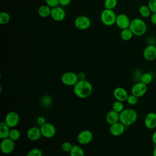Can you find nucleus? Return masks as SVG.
Returning <instances> with one entry per match:
<instances>
[{
	"label": "nucleus",
	"mask_w": 156,
	"mask_h": 156,
	"mask_svg": "<svg viewBox=\"0 0 156 156\" xmlns=\"http://www.w3.org/2000/svg\"><path fill=\"white\" fill-rule=\"evenodd\" d=\"M74 94L81 99L88 98L93 91L91 83L86 79L79 80L73 87Z\"/></svg>",
	"instance_id": "obj_1"
},
{
	"label": "nucleus",
	"mask_w": 156,
	"mask_h": 156,
	"mask_svg": "<svg viewBox=\"0 0 156 156\" xmlns=\"http://www.w3.org/2000/svg\"><path fill=\"white\" fill-rule=\"evenodd\" d=\"M133 35L141 37L145 34L147 30V25L146 22L139 18H135L131 20L129 27Z\"/></svg>",
	"instance_id": "obj_2"
},
{
	"label": "nucleus",
	"mask_w": 156,
	"mask_h": 156,
	"mask_svg": "<svg viewBox=\"0 0 156 156\" xmlns=\"http://www.w3.org/2000/svg\"><path fill=\"white\" fill-rule=\"evenodd\" d=\"M138 118L137 113L132 108L124 109L119 113V121L126 126H130L133 124Z\"/></svg>",
	"instance_id": "obj_3"
},
{
	"label": "nucleus",
	"mask_w": 156,
	"mask_h": 156,
	"mask_svg": "<svg viewBox=\"0 0 156 156\" xmlns=\"http://www.w3.org/2000/svg\"><path fill=\"white\" fill-rule=\"evenodd\" d=\"M116 15L113 10L104 9L101 13V21L107 26H111L115 24Z\"/></svg>",
	"instance_id": "obj_4"
},
{
	"label": "nucleus",
	"mask_w": 156,
	"mask_h": 156,
	"mask_svg": "<svg viewBox=\"0 0 156 156\" xmlns=\"http://www.w3.org/2000/svg\"><path fill=\"white\" fill-rule=\"evenodd\" d=\"M61 81L64 85L66 86L74 87L79 81L78 75L77 74L72 71L66 72L62 75Z\"/></svg>",
	"instance_id": "obj_5"
},
{
	"label": "nucleus",
	"mask_w": 156,
	"mask_h": 156,
	"mask_svg": "<svg viewBox=\"0 0 156 156\" xmlns=\"http://www.w3.org/2000/svg\"><path fill=\"white\" fill-rule=\"evenodd\" d=\"M74 26L79 30L88 29L91 25V21L90 18L85 15H79L74 20Z\"/></svg>",
	"instance_id": "obj_6"
},
{
	"label": "nucleus",
	"mask_w": 156,
	"mask_h": 156,
	"mask_svg": "<svg viewBox=\"0 0 156 156\" xmlns=\"http://www.w3.org/2000/svg\"><path fill=\"white\" fill-rule=\"evenodd\" d=\"M40 128L42 136L46 138H52L55 135L56 129L55 126L50 122H46L44 124L40 126Z\"/></svg>",
	"instance_id": "obj_7"
},
{
	"label": "nucleus",
	"mask_w": 156,
	"mask_h": 156,
	"mask_svg": "<svg viewBox=\"0 0 156 156\" xmlns=\"http://www.w3.org/2000/svg\"><path fill=\"white\" fill-rule=\"evenodd\" d=\"M93 137L92 132L90 130L85 129L79 133L77 136V140L80 144L86 145L92 141Z\"/></svg>",
	"instance_id": "obj_8"
},
{
	"label": "nucleus",
	"mask_w": 156,
	"mask_h": 156,
	"mask_svg": "<svg viewBox=\"0 0 156 156\" xmlns=\"http://www.w3.org/2000/svg\"><path fill=\"white\" fill-rule=\"evenodd\" d=\"M4 122L10 128H14L18 126L20 122V116L14 111L9 112L5 115Z\"/></svg>",
	"instance_id": "obj_9"
},
{
	"label": "nucleus",
	"mask_w": 156,
	"mask_h": 156,
	"mask_svg": "<svg viewBox=\"0 0 156 156\" xmlns=\"http://www.w3.org/2000/svg\"><path fill=\"white\" fill-rule=\"evenodd\" d=\"M0 149L3 154H9L15 149V141L10 138L2 139L1 141Z\"/></svg>",
	"instance_id": "obj_10"
},
{
	"label": "nucleus",
	"mask_w": 156,
	"mask_h": 156,
	"mask_svg": "<svg viewBox=\"0 0 156 156\" xmlns=\"http://www.w3.org/2000/svg\"><path fill=\"white\" fill-rule=\"evenodd\" d=\"M147 91V85L142 82H138L135 83L132 87L131 93L138 98L142 97Z\"/></svg>",
	"instance_id": "obj_11"
},
{
	"label": "nucleus",
	"mask_w": 156,
	"mask_h": 156,
	"mask_svg": "<svg viewBox=\"0 0 156 156\" xmlns=\"http://www.w3.org/2000/svg\"><path fill=\"white\" fill-rule=\"evenodd\" d=\"M130 21L131 20L127 15L124 13H119L116 16L115 24L119 29L122 30L124 29L129 28Z\"/></svg>",
	"instance_id": "obj_12"
},
{
	"label": "nucleus",
	"mask_w": 156,
	"mask_h": 156,
	"mask_svg": "<svg viewBox=\"0 0 156 156\" xmlns=\"http://www.w3.org/2000/svg\"><path fill=\"white\" fill-rule=\"evenodd\" d=\"M127 126H124L122 123H121L120 121L117 122L115 124H113L110 125L109 131L110 133L115 136H119L123 134L126 128H127Z\"/></svg>",
	"instance_id": "obj_13"
},
{
	"label": "nucleus",
	"mask_w": 156,
	"mask_h": 156,
	"mask_svg": "<svg viewBox=\"0 0 156 156\" xmlns=\"http://www.w3.org/2000/svg\"><path fill=\"white\" fill-rule=\"evenodd\" d=\"M143 57L147 61H152L156 58V46L155 44H148L143 52Z\"/></svg>",
	"instance_id": "obj_14"
},
{
	"label": "nucleus",
	"mask_w": 156,
	"mask_h": 156,
	"mask_svg": "<svg viewBox=\"0 0 156 156\" xmlns=\"http://www.w3.org/2000/svg\"><path fill=\"white\" fill-rule=\"evenodd\" d=\"M66 16L65 10L58 5L53 8H51L50 16L52 19L55 21H63Z\"/></svg>",
	"instance_id": "obj_15"
},
{
	"label": "nucleus",
	"mask_w": 156,
	"mask_h": 156,
	"mask_svg": "<svg viewBox=\"0 0 156 156\" xmlns=\"http://www.w3.org/2000/svg\"><path fill=\"white\" fill-rule=\"evenodd\" d=\"M113 94L116 101L121 102L126 101L129 96L127 90L122 87H117L115 88L113 92Z\"/></svg>",
	"instance_id": "obj_16"
},
{
	"label": "nucleus",
	"mask_w": 156,
	"mask_h": 156,
	"mask_svg": "<svg viewBox=\"0 0 156 156\" xmlns=\"http://www.w3.org/2000/svg\"><path fill=\"white\" fill-rule=\"evenodd\" d=\"M144 126L149 129H153L156 127V113L149 112L144 118Z\"/></svg>",
	"instance_id": "obj_17"
},
{
	"label": "nucleus",
	"mask_w": 156,
	"mask_h": 156,
	"mask_svg": "<svg viewBox=\"0 0 156 156\" xmlns=\"http://www.w3.org/2000/svg\"><path fill=\"white\" fill-rule=\"evenodd\" d=\"M42 136L40 128L37 127H32L29 128L27 132V136L29 140L37 141Z\"/></svg>",
	"instance_id": "obj_18"
},
{
	"label": "nucleus",
	"mask_w": 156,
	"mask_h": 156,
	"mask_svg": "<svg viewBox=\"0 0 156 156\" xmlns=\"http://www.w3.org/2000/svg\"><path fill=\"white\" fill-rule=\"evenodd\" d=\"M106 122L112 125L119 121V113L114 111L113 110H110L105 116Z\"/></svg>",
	"instance_id": "obj_19"
},
{
	"label": "nucleus",
	"mask_w": 156,
	"mask_h": 156,
	"mask_svg": "<svg viewBox=\"0 0 156 156\" xmlns=\"http://www.w3.org/2000/svg\"><path fill=\"white\" fill-rule=\"evenodd\" d=\"M10 127L4 122L1 121L0 122V138L1 140L9 138Z\"/></svg>",
	"instance_id": "obj_20"
},
{
	"label": "nucleus",
	"mask_w": 156,
	"mask_h": 156,
	"mask_svg": "<svg viewBox=\"0 0 156 156\" xmlns=\"http://www.w3.org/2000/svg\"><path fill=\"white\" fill-rule=\"evenodd\" d=\"M51 8L48 5H41L38 9V14L42 18H47L51 15Z\"/></svg>",
	"instance_id": "obj_21"
},
{
	"label": "nucleus",
	"mask_w": 156,
	"mask_h": 156,
	"mask_svg": "<svg viewBox=\"0 0 156 156\" xmlns=\"http://www.w3.org/2000/svg\"><path fill=\"white\" fill-rule=\"evenodd\" d=\"M70 156H84V151L79 145H73L69 152Z\"/></svg>",
	"instance_id": "obj_22"
},
{
	"label": "nucleus",
	"mask_w": 156,
	"mask_h": 156,
	"mask_svg": "<svg viewBox=\"0 0 156 156\" xmlns=\"http://www.w3.org/2000/svg\"><path fill=\"white\" fill-rule=\"evenodd\" d=\"M139 13L140 15L144 18H149L152 15V12L149 9L147 5H142L139 7Z\"/></svg>",
	"instance_id": "obj_23"
},
{
	"label": "nucleus",
	"mask_w": 156,
	"mask_h": 156,
	"mask_svg": "<svg viewBox=\"0 0 156 156\" xmlns=\"http://www.w3.org/2000/svg\"><path fill=\"white\" fill-rule=\"evenodd\" d=\"M133 34L129 28L122 29L120 33V37L122 40L124 41H129L133 37Z\"/></svg>",
	"instance_id": "obj_24"
},
{
	"label": "nucleus",
	"mask_w": 156,
	"mask_h": 156,
	"mask_svg": "<svg viewBox=\"0 0 156 156\" xmlns=\"http://www.w3.org/2000/svg\"><path fill=\"white\" fill-rule=\"evenodd\" d=\"M40 104L44 107H49L52 104V99L49 95H44L40 99Z\"/></svg>",
	"instance_id": "obj_25"
},
{
	"label": "nucleus",
	"mask_w": 156,
	"mask_h": 156,
	"mask_svg": "<svg viewBox=\"0 0 156 156\" xmlns=\"http://www.w3.org/2000/svg\"><path fill=\"white\" fill-rule=\"evenodd\" d=\"M20 136H21V133L19 130H18L16 129H14V128H12V129H10L9 138H10L11 140H13L14 141H15L18 140L20 139Z\"/></svg>",
	"instance_id": "obj_26"
},
{
	"label": "nucleus",
	"mask_w": 156,
	"mask_h": 156,
	"mask_svg": "<svg viewBox=\"0 0 156 156\" xmlns=\"http://www.w3.org/2000/svg\"><path fill=\"white\" fill-rule=\"evenodd\" d=\"M140 81L146 85H148L152 81V76L149 73H144L141 75Z\"/></svg>",
	"instance_id": "obj_27"
},
{
	"label": "nucleus",
	"mask_w": 156,
	"mask_h": 156,
	"mask_svg": "<svg viewBox=\"0 0 156 156\" xmlns=\"http://www.w3.org/2000/svg\"><path fill=\"white\" fill-rule=\"evenodd\" d=\"M123 102L116 101L114 102L112 104V110L114 111L120 113L124 108V104L122 103Z\"/></svg>",
	"instance_id": "obj_28"
},
{
	"label": "nucleus",
	"mask_w": 156,
	"mask_h": 156,
	"mask_svg": "<svg viewBox=\"0 0 156 156\" xmlns=\"http://www.w3.org/2000/svg\"><path fill=\"white\" fill-rule=\"evenodd\" d=\"M10 20V15L5 12H2L0 13V24H6Z\"/></svg>",
	"instance_id": "obj_29"
},
{
	"label": "nucleus",
	"mask_w": 156,
	"mask_h": 156,
	"mask_svg": "<svg viewBox=\"0 0 156 156\" xmlns=\"http://www.w3.org/2000/svg\"><path fill=\"white\" fill-rule=\"evenodd\" d=\"M117 0H105L104 1V7L105 9L113 10L117 5Z\"/></svg>",
	"instance_id": "obj_30"
},
{
	"label": "nucleus",
	"mask_w": 156,
	"mask_h": 156,
	"mask_svg": "<svg viewBox=\"0 0 156 156\" xmlns=\"http://www.w3.org/2000/svg\"><path fill=\"white\" fill-rule=\"evenodd\" d=\"M26 156H43L42 151L37 147L31 149L26 154Z\"/></svg>",
	"instance_id": "obj_31"
},
{
	"label": "nucleus",
	"mask_w": 156,
	"mask_h": 156,
	"mask_svg": "<svg viewBox=\"0 0 156 156\" xmlns=\"http://www.w3.org/2000/svg\"><path fill=\"white\" fill-rule=\"evenodd\" d=\"M138 97L135 96V95L131 94H129L127 99L126 100V101L127 102V103L131 105H136L138 102Z\"/></svg>",
	"instance_id": "obj_32"
},
{
	"label": "nucleus",
	"mask_w": 156,
	"mask_h": 156,
	"mask_svg": "<svg viewBox=\"0 0 156 156\" xmlns=\"http://www.w3.org/2000/svg\"><path fill=\"white\" fill-rule=\"evenodd\" d=\"M73 144L68 141H65L62 144L61 146V148L62 149V151H63L64 152H69L71 150L72 147H73Z\"/></svg>",
	"instance_id": "obj_33"
},
{
	"label": "nucleus",
	"mask_w": 156,
	"mask_h": 156,
	"mask_svg": "<svg viewBox=\"0 0 156 156\" xmlns=\"http://www.w3.org/2000/svg\"><path fill=\"white\" fill-rule=\"evenodd\" d=\"M147 5L152 13H156V0H149Z\"/></svg>",
	"instance_id": "obj_34"
},
{
	"label": "nucleus",
	"mask_w": 156,
	"mask_h": 156,
	"mask_svg": "<svg viewBox=\"0 0 156 156\" xmlns=\"http://www.w3.org/2000/svg\"><path fill=\"white\" fill-rule=\"evenodd\" d=\"M45 2L51 8H53L58 5L59 0H45Z\"/></svg>",
	"instance_id": "obj_35"
},
{
	"label": "nucleus",
	"mask_w": 156,
	"mask_h": 156,
	"mask_svg": "<svg viewBox=\"0 0 156 156\" xmlns=\"http://www.w3.org/2000/svg\"><path fill=\"white\" fill-rule=\"evenodd\" d=\"M37 122L38 124V125H39L40 126H41L42 125L44 124L46 122V118L43 116H40L37 118Z\"/></svg>",
	"instance_id": "obj_36"
},
{
	"label": "nucleus",
	"mask_w": 156,
	"mask_h": 156,
	"mask_svg": "<svg viewBox=\"0 0 156 156\" xmlns=\"http://www.w3.org/2000/svg\"><path fill=\"white\" fill-rule=\"evenodd\" d=\"M71 0H59V4L62 6H67L68 5Z\"/></svg>",
	"instance_id": "obj_37"
},
{
	"label": "nucleus",
	"mask_w": 156,
	"mask_h": 156,
	"mask_svg": "<svg viewBox=\"0 0 156 156\" xmlns=\"http://www.w3.org/2000/svg\"><path fill=\"white\" fill-rule=\"evenodd\" d=\"M150 20L153 24L156 25V13H152L151 16H150Z\"/></svg>",
	"instance_id": "obj_38"
},
{
	"label": "nucleus",
	"mask_w": 156,
	"mask_h": 156,
	"mask_svg": "<svg viewBox=\"0 0 156 156\" xmlns=\"http://www.w3.org/2000/svg\"><path fill=\"white\" fill-rule=\"evenodd\" d=\"M79 80H83L85 79V74L83 72H80L77 74Z\"/></svg>",
	"instance_id": "obj_39"
},
{
	"label": "nucleus",
	"mask_w": 156,
	"mask_h": 156,
	"mask_svg": "<svg viewBox=\"0 0 156 156\" xmlns=\"http://www.w3.org/2000/svg\"><path fill=\"white\" fill-rule=\"evenodd\" d=\"M151 140L152 143L155 144V146H156V130L153 132L151 136Z\"/></svg>",
	"instance_id": "obj_40"
},
{
	"label": "nucleus",
	"mask_w": 156,
	"mask_h": 156,
	"mask_svg": "<svg viewBox=\"0 0 156 156\" xmlns=\"http://www.w3.org/2000/svg\"><path fill=\"white\" fill-rule=\"evenodd\" d=\"M152 156H156V146H155L152 152Z\"/></svg>",
	"instance_id": "obj_41"
}]
</instances>
